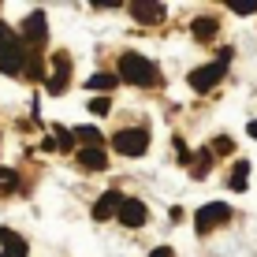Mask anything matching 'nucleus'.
Here are the masks:
<instances>
[{
    "mask_svg": "<svg viewBox=\"0 0 257 257\" xmlns=\"http://www.w3.org/2000/svg\"><path fill=\"white\" fill-rule=\"evenodd\" d=\"M119 82L153 86V82H157V67L149 64L142 52H123V56H119Z\"/></svg>",
    "mask_w": 257,
    "mask_h": 257,
    "instance_id": "1",
    "label": "nucleus"
},
{
    "mask_svg": "<svg viewBox=\"0 0 257 257\" xmlns=\"http://www.w3.org/2000/svg\"><path fill=\"white\" fill-rule=\"evenodd\" d=\"M112 149L123 157H142L149 149V131L146 127H123L116 138H112Z\"/></svg>",
    "mask_w": 257,
    "mask_h": 257,
    "instance_id": "2",
    "label": "nucleus"
},
{
    "mask_svg": "<svg viewBox=\"0 0 257 257\" xmlns=\"http://www.w3.org/2000/svg\"><path fill=\"white\" fill-rule=\"evenodd\" d=\"M227 220H231V209H227L224 201H209V205H201L198 212H194V227H198V235L216 231V227H224Z\"/></svg>",
    "mask_w": 257,
    "mask_h": 257,
    "instance_id": "3",
    "label": "nucleus"
},
{
    "mask_svg": "<svg viewBox=\"0 0 257 257\" xmlns=\"http://www.w3.org/2000/svg\"><path fill=\"white\" fill-rule=\"evenodd\" d=\"M26 52H30V45H26L23 38L0 45V71H4V75H23L26 71Z\"/></svg>",
    "mask_w": 257,
    "mask_h": 257,
    "instance_id": "4",
    "label": "nucleus"
},
{
    "mask_svg": "<svg viewBox=\"0 0 257 257\" xmlns=\"http://www.w3.org/2000/svg\"><path fill=\"white\" fill-rule=\"evenodd\" d=\"M224 67H227V64H220V60H216V64H205V67H194L190 78H187L190 90H194V93H209L212 86L224 78Z\"/></svg>",
    "mask_w": 257,
    "mask_h": 257,
    "instance_id": "5",
    "label": "nucleus"
},
{
    "mask_svg": "<svg viewBox=\"0 0 257 257\" xmlns=\"http://www.w3.org/2000/svg\"><path fill=\"white\" fill-rule=\"evenodd\" d=\"M67 71H71V56L67 52H52V75H49V82H45V90L52 93V97H60L67 90Z\"/></svg>",
    "mask_w": 257,
    "mask_h": 257,
    "instance_id": "6",
    "label": "nucleus"
},
{
    "mask_svg": "<svg viewBox=\"0 0 257 257\" xmlns=\"http://www.w3.org/2000/svg\"><path fill=\"white\" fill-rule=\"evenodd\" d=\"M123 201H127V198H123V194H119V190H104V194H101V198H97V201H93V220H97V224H104V220H112V216H119V209H123Z\"/></svg>",
    "mask_w": 257,
    "mask_h": 257,
    "instance_id": "7",
    "label": "nucleus"
},
{
    "mask_svg": "<svg viewBox=\"0 0 257 257\" xmlns=\"http://www.w3.org/2000/svg\"><path fill=\"white\" fill-rule=\"evenodd\" d=\"M45 34H49L45 12H30V15L23 19V41H26V45H34V49H38L41 41H45Z\"/></svg>",
    "mask_w": 257,
    "mask_h": 257,
    "instance_id": "8",
    "label": "nucleus"
},
{
    "mask_svg": "<svg viewBox=\"0 0 257 257\" xmlns=\"http://www.w3.org/2000/svg\"><path fill=\"white\" fill-rule=\"evenodd\" d=\"M127 12H131V19H138V23H146V26H153V23H164V19H168L164 4H149V0H135Z\"/></svg>",
    "mask_w": 257,
    "mask_h": 257,
    "instance_id": "9",
    "label": "nucleus"
},
{
    "mask_svg": "<svg viewBox=\"0 0 257 257\" xmlns=\"http://www.w3.org/2000/svg\"><path fill=\"white\" fill-rule=\"evenodd\" d=\"M146 220H149L146 201H138V198H127V201H123V209H119V224H123V227H142Z\"/></svg>",
    "mask_w": 257,
    "mask_h": 257,
    "instance_id": "10",
    "label": "nucleus"
},
{
    "mask_svg": "<svg viewBox=\"0 0 257 257\" xmlns=\"http://www.w3.org/2000/svg\"><path fill=\"white\" fill-rule=\"evenodd\" d=\"M75 161H78L82 172H104V168H108V153H104L101 146H93V149H78Z\"/></svg>",
    "mask_w": 257,
    "mask_h": 257,
    "instance_id": "11",
    "label": "nucleus"
},
{
    "mask_svg": "<svg viewBox=\"0 0 257 257\" xmlns=\"http://www.w3.org/2000/svg\"><path fill=\"white\" fill-rule=\"evenodd\" d=\"M216 30H220V19H216V15H198V19L190 23L194 41H212V38H216Z\"/></svg>",
    "mask_w": 257,
    "mask_h": 257,
    "instance_id": "12",
    "label": "nucleus"
},
{
    "mask_svg": "<svg viewBox=\"0 0 257 257\" xmlns=\"http://www.w3.org/2000/svg\"><path fill=\"white\" fill-rule=\"evenodd\" d=\"M0 246H4L8 257H26V238L15 235L12 227H0Z\"/></svg>",
    "mask_w": 257,
    "mask_h": 257,
    "instance_id": "13",
    "label": "nucleus"
},
{
    "mask_svg": "<svg viewBox=\"0 0 257 257\" xmlns=\"http://www.w3.org/2000/svg\"><path fill=\"white\" fill-rule=\"evenodd\" d=\"M26 78H34V82H45V71H41V49H34L26 52V71H23Z\"/></svg>",
    "mask_w": 257,
    "mask_h": 257,
    "instance_id": "14",
    "label": "nucleus"
},
{
    "mask_svg": "<svg viewBox=\"0 0 257 257\" xmlns=\"http://www.w3.org/2000/svg\"><path fill=\"white\" fill-rule=\"evenodd\" d=\"M116 82H119V75H112V71H97L93 78H86V86H90V90H97V93H101V90L108 93Z\"/></svg>",
    "mask_w": 257,
    "mask_h": 257,
    "instance_id": "15",
    "label": "nucleus"
},
{
    "mask_svg": "<svg viewBox=\"0 0 257 257\" xmlns=\"http://www.w3.org/2000/svg\"><path fill=\"white\" fill-rule=\"evenodd\" d=\"M246 183H250V164L238 161L235 172H231V179H227V187H231V190H246Z\"/></svg>",
    "mask_w": 257,
    "mask_h": 257,
    "instance_id": "16",
    "label": "nucleus"
},
{
    "mask_svg": "<svg viewBox=\"0 0 257 257\" xmlns=\"http://www.w3.org/2000/svg\"><path fill=\"white\" fill-rule=\"evenodd\" d=\"M75 138L82 142V149L101 146V131H97V127H75Z\"/></svg>",
    "mask_w": 257,
    "mask_h": 257,
    "instance_id": "17",
    "label": "nucleus"
},
{
    "mask_svg": "<svg viewBox=\"0 0 257 257\" xmlns=\"http://www.w3.org/2000/svg\"><path fill=\"white\" fill-rule=\"evenodd\" d=\"M209 164H212V149H198V157H194V179H205Z\"/></svg>",
    "mask_w": 257,
    "mask_h": 257,
    "instance_id": "18",
    "label": "nucleus"
},
{
    "mask_svg": "<svg viewBox=\"0 0 257 257\" xmlns=\"http://www.w3.org/2000/svg\"><path fill=\"white\" fill-rule=\"evenodd\" d=\"M15 187H19V175H15V168H0V198H4V194H12Z\"/></svg>",
    "mask_w": 257,
    "mask_h": 257,
    "instance_id": "19",
    "label": "nucleus"
},
{
    "mask_svg": "<svg viewBox=\"0 0 257 257\" xmlns=\"http://www.w3.org/2000/svg\"><path fill=\"white\" fill-rule=\"evenodd\" d=\"M86 108H90L93 116H108V112H112V101H108V97H93V101L86 104Z\"/></svg>",
    "mask_w": 257,
    "mask_h": 257,
    "instance_id": "20",
    "label": "nucleus"
},
{
    "mask_svg": "<svg viewBox=\"0 0 257 257\" xmlns=\"http://www.w3.org/2000/svg\"><path fill=\"white\" fill-rule=\"evenodd\" d=\"M231 12L235 15H253L257 12V0H231Z\"/></svg>",
    "mask_w": 257,
    "mask_h": 257,
    "instance_id": "21",
    "label": "nucleus"
},
{
    "mask_svg": "<svg viewBox=\"0 0 257 257\" xmlns=\"http://www.w3.org/2000/svg\"><path fill=\"white\" fill-rule=\"evenodd\" d=\"M235 149V142L227 138V135H220V138H212V153H231Z\"/></svg>",
    "mask_w": 257,
    "mask_h": 257,
    "instance_id": "22",
    "label": "nucleus"
},
{
    "mask_svg": "<svg viewBox=\"0 0 257 257\" xmlns=\"http://www.w3.org/2000/svg\"><path fill=\"white\" fill-rule=\"evenodd\" d=\"M71 138H75V131H64V127H56V146H60V149H71Z\"/></svg>",
    "mask_w": 257,
    "mask_h": 257,
    "instance_id": "23",
    "label": "nucleus"
},
{
    "mask_svg": "<svg viewBox=\"0 0 257 257\" xmlns=\"http://www.w3.org/2000/svg\"><path fill=\"white\" fill-rule=\"evenodd\" d=\"M8 41H15V34H12V26L0 19V45H8Z\"/></svg>",
    "mask_w": 257,
    "mask_h": 257,
    "instance_id": "24",
    "label": "nucleus"
},
{
    "mask_svg": "<svg viewBox=\"0 0 257 257\" xmlns=\"http://www.w3.org/2000/svg\"><path fill=\"white\" fill-rule=\"evenodd\" d=\"M149 257H175V253H172V246H157V250L149 253Z\"/></svg>",
    "mask_w": 257,
    "mask_h": 257,
    "instance_id": "25",
    "label": "nucleus"
},
{
    "mask_svg": "<svg viewBox=\"0 0 257 257\" xmlns=\"http://www.w3.org/2000/svg\"><path fill=\"white\" fill-rule=\"evenodd\" d=\"M246 131H250V138H257V119H250V127H246Z\"/></svg>",
    "mask_w": 257,
    "mask_h": 257,
    "instance_id": "26",
    "label": "nucleus"
},
{
    "mask_svg": "<svg viewBox=\"0 0 257 257\" xmlns=\"http://www.w3.org/2000/svg\"><path fill=\"white\" fill-rule=\"evenodd\" d=\"M0 257H8V253H0Z\"/></svg>",
    "mask_w": 257,
    "mask_h": 257,
    "instance_id": "27",
    "label": "nucleus"
}]
</instances>
